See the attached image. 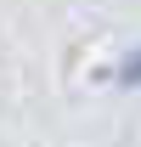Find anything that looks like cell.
<instances>
[{
	"instance_id": "cell-1",
	"label": "cell",
	"mask_w": 141,
	"mask_h": 147,
	"mask_svg": "<svg viewBox=\"0 0 141 147\" xmlns=\"http://www.w3.org/2000/svg\"><path fill=\"white\" fill-rule=\"evenodd\" d=\"M119 85H141V51H130L119 62Z\"/></svg>"
}]
</instances>
